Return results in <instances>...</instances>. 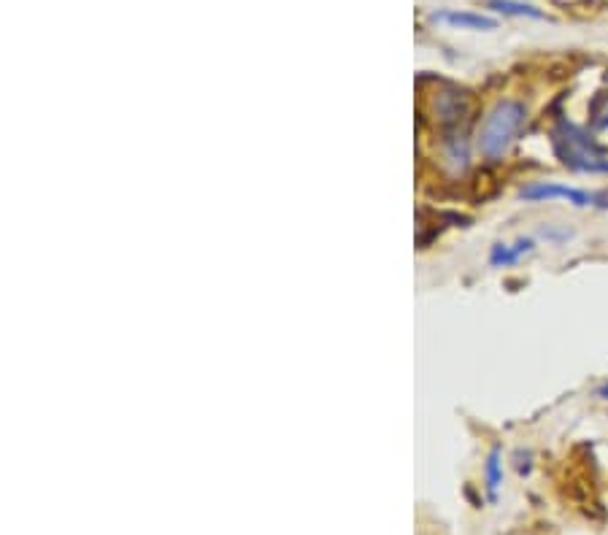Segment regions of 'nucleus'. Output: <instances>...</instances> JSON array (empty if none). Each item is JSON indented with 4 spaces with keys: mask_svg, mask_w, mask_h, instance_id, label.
Instances as JSON below:
<instances>
[{
    "mask_svg": "<svg viewBox=\"0 0 608 535\" xmlns=\"http://www.w3.org/2000/svg\"><path fill=\"white\" fill-rule=\"evenodd\" d=\"M525 122L527 106L522 100H498V103L487 111V117H484V122H481L479 127V136H476V146H479L481 157L500 160V157L509 155V149L514 146L519 133H522Z\"/></svg>",
    "mask_w": 608,
    "mask_h": 535,
    "instance_id": "1",
    "label": "nucleus"
},
{
    "mask_svg": "<svg viewBox=\"0 0 608 535\" xmlns=\"http://www.w3.org/2000/svg\"><path fill=\"white\" fill-rule=\"evenodd\" d=\"M552 146L554 155L560 157L565 168H571V171L590 173V176L608 173L606 149L584 127L565 122V119L557 122L552 130Z\"/></svg>",
    "mask_w": 608,
    "mask_h": 535,
    "instance_id": "2",
    "label": "nucleus"
},
{
    "mask_svg": "<svg viewBox=\"0 0 608 535\" xmlns=\"http://www.w3.org/2000/svg\"><path fill=\"white\" fill-rule=\"evenodd\" d=\"M433 114L438 127L444 130V138L463 136L465 125L471 119V100L457 87H441L433 95Z\"/></svg>",
    "mask_w": 608,
    "mask_h": 535,
    "instance_id": "3",
    "label": "nucleus"
},
{
    "mask_svg": "<svg viewBox=\"0 0 608 535\" xmlns=\"http://www.w3.org/2000/svg\"><path fill=\"white\" fill-rule=\"evenodd\" d=\"M522 200H530V203H544V200H568L579 209H587V206H603L598 203V198L592 192L576 190V187H565V184H554V182H536L525 187L519 192Z\"/></svg>",
    "mask_w": 608,
    "mask_h": 535,
    "instance_id": "4",
    "label": "nucleus"
},
{
    "mask_svg": "<svg viewBox=\"0 0 608 535\" xmlns=\"http://www.w3.org/2000/svg\"><path fill=\"white\" fill-rule=\"evenodd\" d=\"M438 22H446L452 28L460 30H495L498 22L492 17H484V14H473V11H441L436 14Z\"/></svg>",
    "mask_w": 608,
    "mask_h": 535,
    "instance_id": "5",
    "label": "nucleus"
},
{
    "mask_svg": "<svg viewBox=\"0 0 608 535\" xmlns=\"http://www.w3.org/2000/svg\"><path fill=\"white\" fill-rule=\"evenodd\" d=\"M533 238H519L517 244L514 246H509V244H495L492 246V254H490V263L492 265H503V268H506V265H514L519 260V257H522V254H527V252H533Z\"/></svg>",
    "mask_w": 608,
    "mask_h": 535,
    "instance_id": "6",
    "label": "nucleus"
},
{
    "mask_svg": "<svg viewBox=\"0 0 608 535\" xmlns=\"http://www.w3.org/2000/svg\"><path fill=\"white\" fill-rule=\"evenodd\" d=\"M484 484H487V492H490V498L492 500L498 498L500 484H503V463H500L498 449H492L490 457H487V463H484Z\"/></svg>",
    "mask_w": 608,
    "mask_h": 535,
    "instance_id": "7",
    "label": "nucleus"
},
{
    "mask_svg": "<svg viewBox=\"0 0 608 535\" xmlns=\"http://www.w3.org/2000/svg\"><path fill=\"white\" fill-rule=\"evenodd\" d=\"M490 6L500 14H511V17L544 19V11H538L536 6H527V3H517V0H492Z\"/></svg>",
    "mask_w": 608,
    "mask_h": 535,
    "instance_id": "8",
    "label": "nucleus"
},
{
    "mask_svg": "<svg viewBox=\"0 0 608 535\" xmlns=\"http://www.w3.org/2000/svg\"><path fill=\"white\" fill-rule=\"evenodd\" d=\"M590 119H592V127H595V130H608V90L600 92L598 98H595V103H592V111H590Z\"/></svg>",
    "mask_w": 608,
    "mask_h": 535,
    "instance_id": "9",
    "label": "nucleus"
},
{
    "mask_svg": "<svg viewBox=\"0 0 608 535\" xmlns=\"http://www.w3.org/2000/svg\"><path fill=\"white\" fill-rule=\"evenodd\" d=\"M598 395H600V398H603V400H608V384H603V387H600Z\"/></svg>",
    "mask_w": 608,
    "mask_h": 535,
    "instance_id": "10",
    "label": "nucleus"
}]
</instances>
